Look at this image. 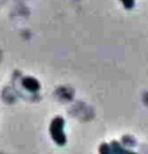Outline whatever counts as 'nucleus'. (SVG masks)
I'll use <instances>...</instances> for the list:
<instances>
[{"label": "nucleus", "instance_id": "39448f33", "mask_svg": "<svg viewBox=\"0 0 148 154\" xmlns=\"http://www.w3.org/2000/svg\"><path fill=\"white\" fill-rule=\"evenodd\" d=\"M124 4V7L126 8H132L134 7V4H135V1L134 0H121Z\"/></svg>", "mask_w": 148, "mask_h": 154}, {"label": "nucleus", "instance_id": "7ed1b4c3", "mask_svg": "<svg viewBox=\"0 0 148 154\" xmlns=\"http://www.w3.org/2000/svg\"><path fill=\"white\" fill-rule=\"evenodd\" d=\"M111 147H112V149L114 151L115 154H136L135 152H131L129 150H126V149H124L120 144H118L117 142L116 141H113L112 144H111Z\"/></svg>", "mask_w": 148, "mask_h": 154}, {"label": "nucleus", "instance_id": "20e7f679", "mask_svg": "<svg viewBox=\"0 0 148 154\" xmlns=\"http://www.w3.org/2000/svg\"><path fill=\"white\" fill-rule=\"evenodd\" d=\"M99 153L100 154H112V151H111L110 147L107 143H104L99 148Z\"/></svg>", "mask_w": 148, "mask_h": 154}, {"label": "nucleus", "instance_id": "f257e3e1", "mask_svg": "<svg viewBox=\"0 0 148 154\" xmlns=\"http://www.w3.org/2000/svg\"><path fill=\"white\" fill-rule=\"evenodd\" d=\"M64 120L61 117H56L52 120L50 126V133L52 140L60 146H62L66 142V136L63 131Z\"/></svg>", "mask_w": 148, "mask_h": 154}, {"label": "nucleus", "instance_id": "f03ea898", "mask_svg": "<svg viewBox=\"0 0 148 154\" xmlns=\"http://www.w3.org/2000/svg\"><path fill=\"white\" fill-rule=\"evenodd\" d=\"M23 86L26 90H28L30 92H33V93H34V92H36V91H38L40 89L39 82L36 79L33 78V77H25V78H24Z\"/></svg>", "mask_w": 148, "mask_h": 154}]
</instances>
